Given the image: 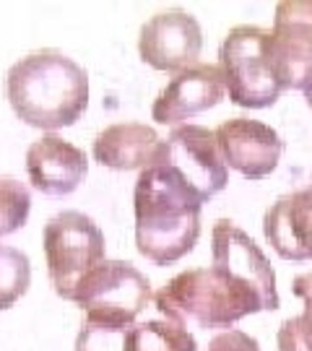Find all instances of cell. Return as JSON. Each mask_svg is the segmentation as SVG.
I'll use <instances>...</instances> for the list:
<instances>
[{
	"mask_svg": "<svg viewBox=\"0 0 312 351\" xmlns=\"http://www.w3.org/2000/svg\"><path fill=\"white\" fill-rule=\"evenodd\" d=\"M200 195L175 167L154 162L136 180V247L156 265H172L200 237Z\"/></svg>",
	"mask_w": 312,
	"mask_h": 351,
	"instance_id": "6da1fadb",
	"label": "cell"
},
{
	"mask_svg": "<svg viewBox=\"0 0 312 351\" xmlns=\"http://www.w3.org/2000/svg\"><path fill=\"white\" fill-rule=\"evenodd\" d=\"M5 97L26 125L71 128L88 107V73L60 50L29 52L8 68Z\"/></svg>",
	"mask_w": 312,
	"mask_h": 351,
	"instance_id": "7a4b0ae2",
	"label": "cell"
},
{
	"mask_svg": "<svg viewBox=\"0 0 312 351\" xmlns=\"http://www.w3.org/2000/svg\"><path fill=\"white\" fill-rule=\"evenodd\" d=\"M156 310L175 326L182 328H229L242 317L268 310V304L255 289L232 276L229 271L190 268L177 274L154 297Z\"/></svg>",
	"mask_w": 312,
	"mask_h": 351,
	"instance_id": "3957f363",
	"label": "cell"
},
{
	"mask_svg": "<svg viewBox=\"0 0 312 351\" xmlns=\"http://www.w3.org/2000/svg\"><path fill=\"white\" fill-rule=\"evenodd\" d=\"M219 68L229 99L245 110L274 107L287 91L271 55V32L255 24L235 26L221 42Z\"/></svg>",
	"mask_w": 312,
	"mask_h": 351,
	"instance_id": "277c9868",
	"label": "cell"
},
{
	"mask_svg": "<svg viewBox=\"0 0 312 351\" xmlns=\"http://www.w3.org/2000/svg\"><path fill=\"white\" fill-rule=\"evenodd\" d=\"M47 274L55 294L73 302L81 281L107 258V242L99 224L81 211H60L42 232Z\"/></svg>",
	"mask_w": 312,
	"mask_h": 351,
	"instance_id": "5b68a950",
	"label": "cell"
},
{
	"mask_svg": "<svg viewBox=\"0 0 312 351\" xmlns=\"http://www.w3.org/2000/svg\"><path fill=\"white\" fill-rule=\"evenodd\" d=\"M73 302L86 320L136 323L151 302V281L128 261H104L81 281Z\"/></svg>",
	"mask_w": 312,
	"mask_h": 351,
	"instance_id": "8992f818",
	"label": "cell"
},
{
	"mask_svg": "<svg viewBox=\"0 0 312 351\" xmlns=\"http://www.w3.org/2000/svg\"><path fill=\"white\" fill-rule=\"evenodd\" d=\"M156 162L175 167L185 182L208 203L229 182V167L216 143V133L203 125H180L162 143Z\"/></svg>",
	"mask_w": 312,
	"mask_h": 351,
	"instance_id": "52a82bcc",
	"label": "cell"
},
{
	"mask_svg": "<svg viewBox=\"0 0 312 351\" xmlns=\"http://www.w3.org/2000/svg\"><path fill=\"white\" fill-rule=\"evenodd\" d=\"M271 55L284 86L312 91V0H281L276 5Z\"/></svg>",
	"mask_w": 312,
	"mask_h": 351,
	"instance_id": "ba28073f",
	"label": "cell"
},
{
	"mask_svg": "<svg viewBox=\"0 0 312 351\" xmlns=\"http://www.w3.org/2000/svg\"><path fill=\"white\" fill-rule=\"evenodd\" d=\"M203 50V29L198 19L187 11L154 13L138 34L141 60L156 71L182 73L195 65Z\"/></svg>",
	"mask_w": 312,
	"mask_h": 351,
	"instance_id": "9c48e42d",
	"label": "cell"
},
{
	"mask_svg": "<svg viewBox=\"0 0 312 351\" xmlns=\"http://www.w3.org/2000/svg\"><path fill=\"white\" fill-rule=\"evenodd\" d=\"M211 255L213 265L250 284L265 300L268 310H278L281 300L276 291L274 265L245 229H239L229 219H219L211 229Z\"/></svg>",
	"mask_w": 312,
	"mask_h": 351,
	"instance_id": "30bf717a",
	"label": "cell"
},
{
	"mask_svg": "<svg viewBox=\"0 0 312 351\" xmlns=\"http://www.w3.org/2000/svg\"><path fill=\"white\" fill-rule=\"evenodd\" d=\"M226 167L248 180H263L278 167L284 141L271 125L250 117H232L213 130Z\"/></svg>",
	"mask_w": 312,
	"mask_h": 351,
	"instance_id": "8fae6325",
	"label": "cell"
},
{
	"mask_svg": "<svg viewBox=\"0 0 312 351\" xmlns=\"http://www.w3.org/2000/svg\"><path fill=\"white\" fill-rule=\"evenodd\" d=\"M226 84L221 68L213 63H195L177 73L154 99L151 117L159 125H180L206 112L224 99Z\"/></svg>",
	"mask_w": 312,
	"mask_h": 351,
	"instance_id": "7c38bea8",
	"label": "cell"
},
{
	"mask_svg": "<svg viewBox=\"0 0 312 351\" xmlns=\"http://www.w3.org/2000/svg\"><path fill=\"white\" fill-rule=\"evenodd\" d=\"M26 172L32 185L52 198L78 190L88 172L86 154L60 136H42L26 151Z\"/></svg>",
	"mask_w": 312,
	"mask_h": 351,
	"instance_id": "4fadbf2b",
	"label": "cell"
},
{
	"mask_svg": "<svg viewBox=\"0 0 312 351\" xmlns=\"http://www.w3.org/2000/svg\"><path fill=\"white\" fill-rule=\"evenodd\" d=\"M263 234L284 261H312V182L281 195L263 216Z\"/></svg>",
	"mask_w": 312,
	"mask_h": 351,
	"instance_id": "5bb4252c",
	"label": "cell"
},
{
	"mask_svg": "<svg viewBox=\"0 0 312 351\" xmlns=\"http://www.w3.org/2000/svg\"><path fill=\"white\" fill-rule=\"evenodd\" d=\"M164 141L146 123H115L94 138V159L115 172L146 169L156 162Z\"/></svg>",
	"mask_w": 312,
	"mask_h": 351,
	"instance_id": "9a60e30c",
	"label": "cell"
},
{
	"mask_svg": "<svg viewBox=\"0 0 312 351\" xmlns=\"http://www.w3.org/2000/svg\"><path fill=\"white\" fill-rule=\"evenodd\" d=\"M75 351H138V323H104L84 317Z\"/></svg>",
	"mask_w": 312,
	"mask_h": 351,
	"instance_id": "2e32d148",
	"label": "cell"
},
{
	"mask_svg": "<svg viewBox=\"0 0 312 351\" xmlns=\"http://www.w3.org/2000/svg\"><path fill=\"white\" fill-rule=\"evenodd\" d=\"M32 284L29 255L11 245H0V310H8L24 297Z\"/></svg>",
	"mask_w": 312,
	"mask_h": 351,
	"instance_id": "e0dca14e",
	"label": "cell"
},
{
	"mask_svg": "<svg viewBox=\"0 0 312 351\" xmlns=\"http://www.w3.org/2000/svg\"><path fill=\"white\" fill-rule=\"evenodd\" d=\"M32 211V193L13 177H0V237H8L26 224Z\"/></svg>",
	"mask_w": 312,
	"mask_h": 351,
	"instance_id": "ac0fdd59",
	"label": "cell"
},
{
	"mask_svg": "<svg viewBox=\"0 0 312 351\" xmlns=\"http://www.w3.org/2000/svg\"><path fill=\"white\" fill-rule=\"evenodd\" d=\"M276 343L278 351H312V310L284 320L278 328Z\"/></svg>",
	"mask_w": 312,
	"mask_h": 351,
	"instance_id": "d6986e66",
	"label": "cell"
},
{
	"mask_svg": "<svg viewBox=\"0 0 312 351\" xmlns=\"http://www.w3.org/2000/svg\"><path fill=\"white\" fill-rule=\"evenodd\" d=\"M206 351H261V343L248 336L245 330H224L219 336H213L208 341V349Z\"/></svg>",
	"mask_w": 312,
	"mask_h": 351,
	"instance_id": "ffe728a7",
	"label": "cell"
},
{
	"mask_svg": "<svg viewBox=\"0 0 312 351\" xmlns=\"http://www.w3.org/2000/svg\"><path fill=\"white\" fill-rule=\"evenodd\" d=\"M291 294L300 297L307 304V310H312V271L300 274V276L291 281Z\"/></svg>",
	"mask_w": 312,
	"mask_h": 351,
	"instance_id": "44dd1931",
	"label": "cell"
},
{
	"mask_svg": "<svg viewBox=\"0 0 312 351\" xmlns=\"http://www.w3.org/2000/svg\"><path fill=\"white\" fill-rule=\"evenodd\" d=\"M304 99H307V104L312 107V91H307V94H304Z\"/></svg>",
	"mask_w": 312,
	"mask_h": 351,
	"instance_id": "7402d4cb",
	"label": "cell"
}]
</instances>
